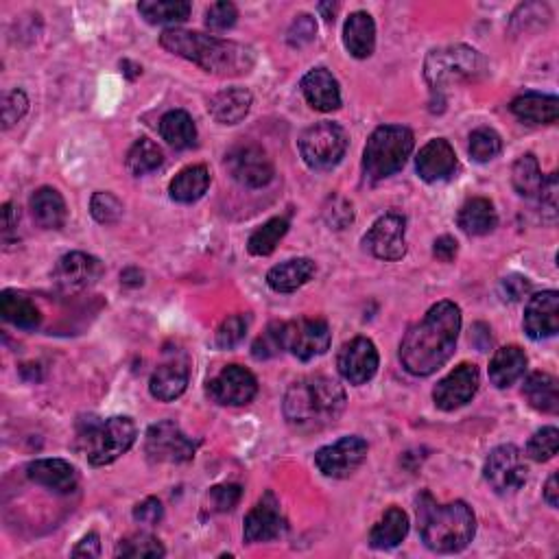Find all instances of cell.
<instances>
[{
	"instance_id": "obj_1",
	"label": "cell",
	"mask_w": 559,
	"mask_h": 559,
	"mask_svg": "<svg viewBox=\"0 0 559 559\" xmlns=\"http://www.w3.org/2000/svg\"><path fill=\"white\" fill-rule=\"evenodd\" d=\"M461 311L455 302H439L409 328L400 343L402 367L413 376H431L455 354Z\"/></svg>"
},
{
	"instance_id": "obj_2",
	"label": "cell",
	"mask_w": 559,
	"mask_h": 559,
	"mask_svg": "<svg viewBox=\"0 0 559 559\" xmlns=\"http://www.w3.org/2000/svg\"><path fill=\"white\" fill-rule=\"evenodd\" d=\"M346 389L328 376L295 380L284 396V420L297 433H319L346 411Z\"/></svg>"
},
{
	"instance_id": "obj_3",
	"label": "cell",
	"mask_w": 559,
	"mask_h": 559,
	"mask_svg": "<svg viewBox=\"0 0 559 559\" xmlns=\"http://www.w3.org/2000/svg\"><path fill=\"white\" fill-rule=\"evenodd\" d=\"M160 44L173 55L204 68L217 77H241L254 68V49L232 40H221L186 29H166L160 35Z\"/></svg>"
},
{
	"instance_id": "obj_4",
	"label": "cell",
	"mask_w": 559,
	"mask_h": 559,
	"mask_svg": "<svg viewBox=\"0 0 559 559\" xmlns=\"http://www.w3.org/2000/svg\"><path fill=\"white\" fill-rule=\"evenodd\" d=\"M418 529L426 549L459 553L477 533V518L463 501L439 505L431 494L424 492L418 498Z\"/></svg>"
},
{
	"instance_id": "obj_5",
	"label": "cell",
	"mask_w": 559,
	"mask_h": 559,
	"mask_svg": "<svg viewBox=\"0 0 559 559\" xmlns=\"http://www.w3.org/2000/svg\"><path fill=\"white\" fill-rule=\"evenodd\" d=\"M413 132L402 125H383L370 136L363 151V173L370 182L387 180L402 171L413 153Z\"/></svg>"
},
{
	"instance_id": "obj_6",
	"label": "cell",
	"mask_w": 559,
	"mask_h": 559,
	"mask_svg": "<svg viewBox=\"0 0 559 559\" xmlns=\"http://www.w3.org/2000/svg\"><path fill=\"white\" fill-rule=\"evenodd\" d=\"M485 75V57L463 44L431 51L424 62V77L433 90H442L453 83H474Z\"/></svg>"
},
{
	"instance_id": "obj_7",
	"label": "cell",
	"mask_w": 559,
	"mask_h": 559,
	"mask_svg": "<svg viewBox=\"0 0 559 559\" xmlns=\"http://www.w3.org/2000/svg\"><path fill=\"white\" fill-rule=\"evenodd\" d=\"M92 466H110L121 459L136 442V424L129 418H110L105 422H90L79 433Z\"/></svg>"
},
{
	"instance_id": "obj_8",
	"label": "cell",
	"mask_w": 559,
	"mask_h": 559,
	"mask_svg": "<svg viewBox=\"0 0 559 559\" xmlns=\"http://www.w3.org/2000/svg\"><path fill=\"white\" fill-rule=\"evenodd\" d=\"M348 149L346 129L337 123L321 121L308 127L300 138V153L304 162L315 171H328L337 166Z\"/></svg>"
},
{
	"instance_id": "obj_9",
	"label": "cell",
	"mask_w": 559,
	"mask_h": 559,
	"mask_svg": "<svg viewBox=\"0 0 559 559\" xmlns=\"http://www.w3.org/2000/svg\"><path fill=\"white\" fill-rule=\"evenodd\" d=\"M199 442L190 439L180 426L164 420L149 426L145 450L151 461L158 463H186L195 457Z\"/></svg>"
},
{
	"instance_id": "obj_10",
	"label": "cell",
	"mask_w": 559,
	"mask_h": 559,
	"mask_svg": "<svg viewBox=\"0 0 559 559\" xmlns=\"http://www.w3.org/2000/svg\"><path fill=\"white\" fill-rule=\"evenodd\" d=\"M284 350L291 352L295 359L313 361L315 356L326 354L330 348V328L324 319L302 317L287 321L282 326Z\"/></svg>"
},
{
	"instance_id": "obj_11",
	"label": "cell",
	"mask_w": 559,
	"mask_h": 559,
	"mask_svg": "<svg viewBox=\"0 0 559 559\" xmlns=\"http://www.w3.org/2000/svg\"><path fill=\"white\" fill-rule=\"evenodd\" d=\"M483 474L496 494H514L527 481V463L516 446L505 444L492 450Z\"/></svg>"
},
{
	"instance_id": "obj_12",
	"label": "cell",
	"mask_w": 559,
	"mask_h": 559,
	"mask_svg": "<svg viewBox=\"0 0 559 559\" xmlns=\"http://www.w3.org/2000/svg\"><path fill=\"white\" fill-rule=\"evenodd\" d=\"M363 245L378 260H400L407 254V219L398 212L383 214L363 236Z\"/></svg>"
},
{
	"instance_id": "obj_13",
	"label": "cell",
	"mask_w": 559,
	"mask_h": 559,
	"mask_svg": "<svg viewBox=\"0 0 559 559\" xmlns=\"http://www.w3.org/2000/svg\"><path fill=\"white\" fill-rule=\"evenodd\" d=\"M367 459V442L359 435L341 437L337 444L317 450L315 463L321 474L330 479H348Z\"/></svg>"
},
{
	"instance_id": "obj_14",
	"label": "cell",
	"mask_w": 559,
	"mask_h": 559,
	"mask_svg": "<svg viewBox=\"0 0 559 559\" xmlns=\"http://www.w3.org/2000/svg\"><path fill=\"white\" fill-rule=\"evenodd\" d=\"M225 169L245 188H263L273 180V162L265 149L239 145L225 153Z\"/></svg>"
},
{
	"instance_id": "obj_15",
	"label": "cell",
	"mask_w": 559,
	"mask_h": 559,
	"mask_svg": "<svg viewBox=\"0 0 559 559\" xmlns=\"http://www.w3.org/2000/svg\"><path fill=\"white\" fill-rule=\"evenodd\" d=\"M208 394L221 407H245L258 394V380L245 367L228 365L210 380Z\"/></svg>"
},
{
	"instance_id": "obj_16",
	"label": "cell",
	"mask_w": 559,
	"mask_h": 559,
	"mask_svg": "<svg viewBox=\"0 0 559 559\" xmlns=\"http://www.w3.org/2000/svg\"><path fill=\"white\" fill-rule=\"evenodd\" d=\"M481 385V372L474 363H461L446 378L437 383L433 391L435 407L442 411H455L477 396Z\"/></svg>"
},
{
	"instance_id": "obj_17",
	"label": "cell",
	"mask_w": 559,
	"mask_h": 559,
	"mask_svg": "<svg viewBox=\"0 0 559 559\" xmlns=\"http://www.w3.org/2000/svg\"><path fill=\"white\" fill-rule=\"evenodd\" d=\"M103 276V263L99 258L83 252H70L59 258L53 271V280L59 291L79 293L94 287Z\"/></svg>"
},
{
	"instance_id": "obj_18",
	"label": "cell",
	"mask_w": 559,
	"mask_h": 559,
	"mask_svg": "<svg viewBox=\"0 0 559 559\" xmlns=\"http://www.w3.org/2000/svg\"><path fill=\"white\" fill-rule=\"evenodd\" d=\"M378 350L374 341L367 337H356L339 350L337 367L339 374L348 380L350 385H365L378 372Z\"/></svg>"
},
{
	"instance_id": "obj_19",
	"label": "cell",
	"mask_w": 559,
	"mask_h": 559,
	"mask_svg": "<svg viewBox=\"0 0 559 559\" xmlns=\"http://www.w3.org/2000/svg\"><path fill=\"white\" fill-rule=\"evenodd\" d=\"M284 533V518L278 498L267 492L258 505L249 511L243 527V538L247 544H263L280 538Z\"/></svg>"
},
{
	"instance_id": "obj_20",
	"label": "cell",
	"mask_w": 559,
	"mask_h": 559,
	"mask_svg": "<svg viewBox=\"0 0 559 559\" xmlns=\"http://www.w3.org/2000/svg\"><path fill=\"white\" fill-rule=\"evenodd\" d=\"M559 330V293L542 291L533 295L525 311V332L535 339H551Z\"/></svg>"
},
{
	"instance_id": "obj_21",
	"label": "cell",
	"mask_w": 559,
	"mask_h": 559,
	"mask_svg": "<svg viewBox=\"0 0 559 559\" xmlns=\"http://www.w3.org/2000/svg\"><path fill=\"white\" fill-rule=\"evenodd\" d=\"M415 171L424 182L435 184L453 177L457 171V156L450 142L444 138H435L424 145L415 158Z\"/></svg>"
},
{
	"instance_id": "obj_22",
	"label": "cell",
	"mask_w": 559,
	"mask_h": 559,
	"mask_svg": "<svg viewBox=\"0 0 559 559\" xmlns=\"http://www.w3.org/2000/svg\"><path fill=\"white\" fill-rule=\"evenodd\" d=\"M27 477L46 490L57 494H70L77 487V470L64 459H38L27 466Z\"/></svg>"
},
{
	"instance_id": "obj_23",
	"label": "cell",
	"mask_w": 559,
	"mask_h": 559,
	"mask_svg": "<svg viewBox=\"0 0 559 559\" xmlns=\"http://www.w3.org/2000/svg\"><path fill=\"white\" fill-rule=\"evenodd\" d=\"M302 92L308 105L317 112H335L341 107V90L337 79L326 68H315L302 79Z\"/></svg>"
},
{
	"instance_id": "obj_24",
	"label": "cell",
	"mask_w": 559,
	"mask_h": 559,
	"mask_svg": "<svg viewBox=\"0 0 559 559\" xmlns=\"http://www.w3.org/2000/svg\"><path fill=\"white\" fill-rule=\"evenodd\" d=\"M509 107L516 118L531 125H553L559 118V99L551 97V94H520Z\"/></svg>"
},
{
	"instance_id": "obj_25",
	"label": "cell",
	"mask_w": 559,
	"mask_h": 559,
	"mask_svg": "<svg viewBox=\"0 0 559 559\" xmlns=\"http://www.w3.org/2000/svg\"><path fill=\"white\" fill-rule=\"evenodd\" d=\"M31 214L35 223L40 225L44 230H59L64 228L66 217H68V208L64 197L59 195V190L51 188V186H42L35 190L31 195Z\"/></svg>"
},
{
	"instance_id": "obj_26",
	"label": "cell",
	"mask_w": 559,
	"mask_h": 559,
	"mask_svg": "<svg viewBox=\"0 0 559 559\" xmlns=\"http://www.w3.org/2000/svg\"><path fill=\"white\" fill-rule=\"evenodd\" d=\"M343 44L352 57L367 59L376 49V25L367 11H354L343 27Z\"/></svg>"
},
{
	"instance_id": "obj_27",
	"label": "cell",
	"mask_w": 559,
	"mask_h": 559,
	"mask_svg": "<svg viewBox=\"0 0 559 559\" xmlns=\"http://www.w3.org/2000/svg\"><path fill=\"white\" fill-rule=\"evenodd\" d=\"M252 92L245 88H228L214 94L208 103V112L221 125H236L252 110Z\"/></svg>"
},
{
	"instance_id": "obj_28",
	"label": "cell",
	"mask_w": 559,
	"mask_h": 559,
	"mask_svg": "<svg viewBox=\"0 0 559 559\" xmlns=\"http://www.w3.org/2000/svg\"><path fill=\"white\" fill-rule=\"evenodd\" d=\"M188 387V367L182 361H169L160 365L149 380L151 396L160 402H173Z\"/></svg>"
},
{
	"instance_id": "obj_29",
	"label": "cell",
	"mask_w": 559,
	"mask_h": 559,
	"mask_svg": "<svg viewBox=\"0 0 559 559\" xmlns=\"http://www.w3.org/2000/svg\"><path fill=\"white\" fill-rule=\"evenodd\" d=\"M315 276V263L311 258H293L280 263L267 273V284L276 293H293Z\"/></svg>"
},
{
	"instance_id": "obj_30",
	"label": "cell",
	"mask_w": 559,
	"mask_h": 559,
	"mask_svg": "<svg viewBox=\"0 0 559 559\" xmlns=\"http://www.w3.org/2000/svg\"><path fill=\"white\" fill-rule=\"evenodd\" d=\"M457 223L468 236H485L496 230L498 214L490 199L474 197L461 206L457 214Z\"/></svg>"
},
{
	"instance_id": "obj_31",
	"label": "cell",
	"mask_w": 559,
	"mask_h": 559,
	"mask_svg": "<svg viewBox=\"0 0 559 559\" xmlns=\"http://www.w3.org/2000/svg\"><path fill=\"white\" fill-rule=\"evenodd\" d=\"M527 370V354L518 346H505L496 350L490 363V380L498 389H507L522 378Z\"/></svg>"
},
{
	"instance_id": "obj_32",
	"label": "cell",
	"mask_w": 559,
	"mask_h": 559,
	"mask_svg": "<svg viewBox=\"0 0 559 559\" xmlns=\"http://www.w3.org/2000/svg\"><path fill=\"white\" fill-rule=\"evenodd\" d=\"M409 533V516L404 514L400 507H389L385 516L380 518L372 533H370V544L378 551L396 549V546L407 538Z\"/></svg>"
},
{
	"instance_id": "obj_33",
	"label": "cell",
	"mask_w": 559,
	"mask_h": 559,
	"mask_svg": "<svg viewBox=\"0 0 559 559\" xmlns=\"http://www.w3.org/2000/svg\"><path fill=\"white\" fill-rule=\"evenodd\" d=\"M210 186V171L204 164L188 166L180 175H175V180L171 182V199L177 204H195L201 197L206 195V190Z\"/></svg>"
},
{
	"instance_id": "obj_34",
	"label": "cell",
	"mask_w": 559,
	"mask_h": 559,
	"mask_svg": "<svg viewBox=\"0 0 559 559\" xmlns=\"http://www.w3.org/2000/svg\"><path fill=\"white\" fill-rule=\"evenodd\" d=\"M522 394L529 400L531 407L540 413H557L559 411V389L557 378L544 372H535L525 380Z\"/></svg>"
},
{
	"instance_id": "obj_35",
	"label": "cell",
	"mask_w": 559,
	"mask_h": 559,
	"mask_svg": "<svg viewBox=\"0 0 559 559\" xmlns=\"http://www.w3.org/2000/svg\"><path fill=\"white\" fill-rule=\"evenodd\" d=\"M0 313L16 328L33 330L42 324V313L38 311V306L29 297L16 291H3V295H0Z\"/></svg>"
},
{
	"instance_id": "obj_36",
	"label": "cell",
	"mask_w": 559,
	"mask_h": 559,
	"mask_svg": "<svg viewBox=\"0 0 559 559\" xmlns=\"http://www.w3.org/2000/svg\"><path fill=\"white\" fill-rule=\"evenodd\" d=\"M138 11L149 25H182L190 18L193 5L186 0H142Z\"/></svg>"
},
{
	"instance_id": "obj_37",
	"label": "cell",
	"mask_w": 559,
	"mask_h": 559,
	"mask_svg": "<svg viewBox=\"0 0 559 559\" xmlns=\"http://www.w3.org/2000/svg\"><path fill=\"white\" fill-rule=\"evenodd\" d=\"M160 134L175 149H190L197 142L195 121L184 110H171L162 116Z\"/></svg>"
},
{
	"instance_id": "obj_38",
	"label": "cell",
	"mask_w": 559,
	"mask_h": 559,
	"mask_svg": "<svg viewBox=\"0 0 559 559\" xmlns=\"http://www.w3.org/2000/svg\"><path fill=\"white\" fill-rule=\"evenodd\" d=\"M511 182H514V188L518 190L520 197H527V199L540 197L544 186V175L540 171L538 158H535L533 153H525V156L518 158V162L514 164V171H511Z\"/></svg>"
},
{
	"instance_id": "obj_39",
	"label": "cell",
	"mask_w": 559,
	"mask_h": 559,
	"mask_svg": "<svg viewBox=\"0 0 559 559\" xmlns=\"http://www.w3.org/2000/svg\"><path fill=\"white\" fill-rule=\"evenodd\" d=\"M164 162V153L162 149L156 145V142L149 138H140L134 142V147L129 149L127 153V171L140 177V175H149L153 171H158Z\"/></svg>"
},
{
	"instance_id": "obj_40",
	"label": "cell",
	"mask_w": 559,
	"mask_h": 559,
	"mask_svg": "<svg viewBox=\"0 0 559 559\" xmlns=\"http://www.w3.org/2000/svg\"><path fill=\"white\" fill-rule=\"evenodd\" d=\"M289 232V221L284 217L269 219L265 225L249 236L247 249L252 256H269L273 254V249L278 247V243L284 239V234Z\"/></svg>"
},
{
	"instance_id": "obj_41",
	"label": "cell",
	"mask_w": 559,
	"mask_h": 559,
	"mask_svg": "<svg viewBox=\"0 0 559 559\" xmlns=\"http://www.w3.org/2000/svg\"><path fill=\"white\" fill-rule=\"evenodd\" d=\"M470 156L474 162H490L494 160L496 156H501V151H503V140L501 136H498L494 129L490 127H479V129H474V132L470 134Z\"/></svg>"
},
{
	"instance_id": "obj_42",
	"label": "cell",
	"mask_w": 559,
	"mask_h": 559,
	"mask_svg": "<svg viewBox=\"0 0 559 559\" xmlns=\"http://www.w3.org/2000/svg\"><path fill=\"white\" fill-rule=\"evenodd\" d=\"M164 546L149 533H134L116 546V557H164Z\"/></svg>"
},
{
	"instance_id": "obj_43",
	"label": "cell",
	"mask_w": 559,
	"mask_h": 559,
	"mask_svg": "<svg viewBox=\"0 0 559 559\" xmlns=\"http://www.w3.org/2000/svg\"><path fill=\"white\" fill-rule=\"evenodd\" d=\"M90 212H92V217L97 223L101 225H114L121 221L123 217V201L118 199L116 195L112 193H103V190H99V193H94L92 199H90Z\"/></svg>"
},
{
	"instance_id": "obj_44",
	"label": "cell",
	"mask_w": 559,
	"mask_h": 559,
	"mask_svg": "<svg viewBox=\"0 0 559 559\" xmlns=\"http://www.w3.org/2000/svg\"><path fill=\"white\" fill-rule=\"evenodd\" d=\"M557 448H559V431L555 426H546L529 439L527 455L533 461L544 463V461H551L557 455Z\"/></svg>"
},
{
	"instance_id": "obj_45",
	"label": "cell",
	"mask_w": 559,
	"mask_h": 559,
	"mask_svg": "<svg viewBox=\"0 0 559 559\" xmlns=\"http://www.w3.org/2000/svg\"><path fill=\"white\" fill-rule=\"evenodd\" d=\"M249 328V317L247 315H232L223 321L217 330V348L221 350H232L239 346V343L245 339Z\"/></svg>"
},
{
	"instance_id": "obj_46",
	"label": "cell",
	"mask_w": 559,
	"mask_h": 559,
	"mask_svg": "<svg viewBox=\"0 0 559 559\" xmlns=\"http://www.w3.org/2000/svg\"><path fill=\"white\" fill-rule=\"evenodd\" d=\"M282 326L280 321H276V324H271L263 335H260L256 341H254V346H252V354H254V359L258 361H267V359H273V356H278L280 352H284V335H282Z\"/></svg>"
},
{
	"instance_id": "obj_47",
	"label": "cell",
	"mask_w": 559,
	"mask_h": 559,
	"mask_svg": "<svg viewBox=\"0 0 559 559\" xmlns=\"http://www.w3.org/2000/svg\"><path fill=\"white\" fill-rule=\"evenodd\" d=\"M236 20H239V9H236L234 3H228V0L210 5V9L206 11V25L212 31H228L236 25Z\"/></svg>"
},
{
	"instance_id": "obj_48",
	"label": "cell",
	"mask_w": 559,
	"mask_h": 559,
	"mask_svg": "<svg viewBox=\"0 0 559 559\" xmlns=\"http://www.w3.org/2000/svg\"><path fill=\"white\" fill-rule=\"evenodd\" d=\"M29 110V99L22 90H11L3 94V127H14Z\"/></svg>"
},
{
	"instance_id": "obj_49",
	"label": "cell",
	"mask_w": 559,
	"mask_h": 559,
	"mask_svg": "<svg viewBox=\"0 0 559 559\" xmlns=\"http://www.w3.org/2000/svg\"><path fill=\"white\" fill-rule=\"evenodd\" d=\"M241 485H214L210 490V503L217 511H232L241 501Z\"/></svg>"
},
{
	"instance_id": "obj_50",
	"label": "cell",
	"mask_w": 559,
	"mask_h": 559,
	"mask_svg": "<svg viewBox=\"0 0 559 559\" xmlns=\"http://www.w3.org/2000/svg\"><path fill=\"white\" fill-rule=\"evenodd\" d=\"M315 33H317V25H315L313 16L300 14V16H295L287 40H289L291 46H304V44L315 40Z\"/></svg>"
},
{
	"instance_id": "obj_51",
	"label": "cell",
	"mask_w": 559,
	"mask_h": 559,
	"mask_svg": "<svg viewBox=\"0 0 559 559\" xmlns=\"http://www.w3.org/2000/svg\"><path fill=\"white\" fill-rule=\"evenodd\" d=\"M330 204H332V208H326V210H324V217H326L328 225H332V228H335V230H343L348 223L354 221L352 204H348L346 199L335 197V199H330Z\"/></svg>"
},
{
	"instance_id": "obj_52",
	"label": "cell",
	"mask_w": 559,
	"mask_h": 559,
	"mask_svg": "<svg viewBox=\"0 0 559 559\" xmlns=\"http://www.w3.org/2000/svg\"><path fill=\"white\" fill-rule=\"evenodd\" d=\"M162 516H164V509H162V503L158 501V498H147V501H142L134 509L136 522H140V525H147V527L158 525Z\"/></svg>"
},
{
	"instance_id": "obj_53",
	"label": "cell",
	"mask_w": 559,
	"mask_h": 559,
	"mask_svg": "<svg viewBox=\"0 0 559 559\" xmlns=\"http://www.w3.org/2000/svg\"><path fill=\"white\" fill-rule=\"evenodd\" d=\"M531 291V282L525 276H507L501 282V293L509 302H520Z\"/></svg>"
},
{
	"instance_id": "obj_54",
	"label": "cell",
	"mask_w": 559,
	"mask_h": 559,
	"mask_svg": "<svg viewBox=\"0 0 559 559\" xmlns=\"http://www.w3.org/2000/svg\"><path fill=\"white\" fill-rule=\"evenodd\" d=\"M459 252V243L453 239V236H439L433 245V254L437 260L442 263H453Z\"/></svg>"
},
{
	"instance_id": "obj_55",
	"label": "cell",
	"mask_w": 559,
	"mask_h": 559,
	"mask_svg": "<svg viewBox=\"0 0 559 559\" xmlns=\"http://www.w3.org/2000/svg\"><path fill=\"white\" fill-rule=\"evenodd\" d=\"M75 557H99L101 555V542L97 533H90L83 538L75 549H73Z\"/></svg>"
},
{
	"instance_id": "obj_56",
	"label": "cell",
	"mask_w": 559,
	"mask_h": 559,
	"mask_svg": "<svg viewBox=\"0 0 559 559\" xmlns=\"http://www.w3.org/2000/svg\"><path fill=\"white\" fill-rule=\"evenodd\" d=\"M470 341L477 346L481 352H487V348H490V343H492V335H490V328H487L485 324H477L472 328V335H470Z\"/></svg>"
},
{
	"instance_id": "obj_57",
	"label": "cell",
	"mask_w": 559,
	"mask_h": 559,
	"mask_svg": "<svg viewBox=\"0 0 559 559\" xmlns=\"http://www.w3.org/2000/svg\"><path fill=\"white\" fill-rule=\"evenodd\" d=\"M18 228V212L14 208V204H5L3 206V236L7 241V236Z\"/></svg>"
},
{
	"instance_id": "obj_58",
	"label": "cell",
	"mask_w": 559,
	"mask_h": 559,
	"mask_svg": "<svg viewBox=\"0 0 559 559\" xmlns=\"http://www.w3.org/2000/svg\"><path fill=\"white\" fill-rule=\"evenodd\" d=\"M544 501L549 503L551 507H557L559 505V487H557V474L553 472L549 481H546V487H544Z\"/></svg>"
},
{
	"instance_id": "obj_59",
	"label": "cell",
	"mask_w": 559,
	"mask_h": 559,
	"mask_svg": "<svg viewBox=\"0 0 559 559\" xmlns=\"http://www.w3.org/2000/svg\"><path fill=\"white\" fill-rule=\"evenodd\" d=\"M121 68H123V73H125L127 79H136V77L142 73V68L129 62V59H125V62H121Z\"/></svg>"
},
{
	"instance_id": "obj_60",
	"label": "cell",
	"mask_w": 559,
	"mask_h": 559,
	"mask_svg": "<svg viewBox=\"0 0 559 559\" xmlns=\"http://www.w3.org/2000/svg\"><path fill=\"white\" fill-rule=\"evenodd\" d=\"M332 5H319V11H328ZM335 11L337 9H332V14H326V20L330 22V20H335Z\"/></svg>"
}]
</instances>
